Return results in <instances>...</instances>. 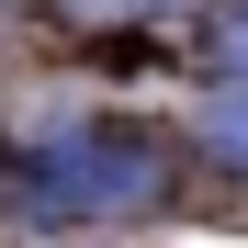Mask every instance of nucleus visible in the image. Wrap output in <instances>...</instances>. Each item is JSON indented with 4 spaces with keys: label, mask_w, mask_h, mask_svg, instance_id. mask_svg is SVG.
Wrapping results in <instances>:
<instances>
[{
    "label": "nucleus",
    "mask_w": 248,
    "mask_h": 248,
    "mask_svg": "<svg viewBox=\"0 0 248 248\" xmlns=\"http://www.w3.org/2000/svg\"><path fill=\"white\" fill-rule=\"evenodd\" d=\"M79 12H124V0H79Z\"/></svg>",
    "instance_id": "nucleus-1"
}]
</instances>
